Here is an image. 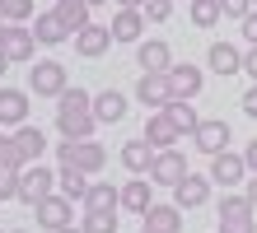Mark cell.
I'll list each match as a JSON object with an SVG mask.
<instances>
[{
    "label": "cell",
    "instance_id": "1",
    "mask_svg": "<svg viewBox=\"0 0 257 233\" xmlns=\"http://www.w3.org/2000/svg\"><path fill=\"white\" fill-rule=\"evenodd\" d=\"M98 126L94 117V93H84L80 84L66 89L61 98H56V131H61V140H89Z\"/></svg>",
    "mask_w": 257,
    "mask_h": 233
},
{
    "label": "cell",
    "instance_id": "2",
    "mask_svg": "<svg viewBox=\"0 0 257 233\" xmlns=\"http://www.w3.org/2000/svg\"><path fill=\"white\" fill-rule=\"evenodd\" d=\"M56 163L61 168H80V173H103V163H108V149L98 145L94 135L89 140H61V145H56Z\"/></svg>",
    "mask_w": 257,
    "mask_h": 233
},
{
    "label": "cell",
    "instance_id": "3",
    "mask_svg": "<svg viewBox=\"0 0 257 233\" xmlns=\"http://www.w3.org/2000/svg\"><path fill=\"white\" fill-rule=\"evenodd\" d=\"M70 89V75L61 61H33V70H28V93H38V98H61Z\"/></svg>",
    "mask_w": 257,
    "mask_h": 233
},
{
    "label": "cell",
    "instance_id": "4",
    "mask_svg": "<svg viewBox=\"0 0 257 233\" xmlns=\"http://www.w3.org/2000/svg\"><path fill=\"white\" fill-rule=\"evenodd\" d=\"M220 233H257V205H252V200L248 196H224L220 200Z\"/></svg>",
    "mask_w": 257,
    "mask_h": 233
},
{
    "label": "cell",
    "instance_id": "5",
    "mask_svg": "<svg viewBox=\"0 0 257 233\" xmlns=\"http://www.w3.org/2000/svg\"><path fill=\"white\" fill-rule=\"evenodd\" d=\"M52 191H56V173H52V168H42V163H28L24 173H19V200H24L28 210H33L38 200H47Z\"/></svg>",
    "mask_w": 257,
    "mask_h": 233
},
{
    "label": "cell",
    "instance_id": "6",
    "mask_svg": "<svg viewBox=\"0 0 257 233\" xmlns=\"http://www.w3.org/2000/svg\"><path fill=\"white\" fill-rule=\"evenodd\" d=\"M33 214H38V228H47V233L70 228L75 224V200L61 196V191H52L47 200H38V205H33Z\"/></svg>",
    "mask_w": 257,
    "mask_h": 233
},
{
    "label": "cell",
    "instance_id": "7",
    "mask_svg": "<svg viewBox=\"0 0 257 233\" xmlns=\"http://www.w3.org/2000/svg\"><path fill=\"white\" fill-rule=\"evenodd\" d=\"M187 177V154L183 149H159L155 154V163H150V182H155V186H178V182H183Z\"/></svg>",
    "mask_w": 257,
    "mask_h": 233
},
{
    "label": "cell",
    "instance_id": "8",
    "mask_svg": "<svg viewBox=\"0 0 257 233\" xmlns=\"http://www.w3.org/2000/svg\"><path fill=\"white\" fill-rule=\"evenodd\" d=\"M248 173H252V168H248V159H243V154H234V149L210 154V182H215V186H238Z\"/></svg>",
    "mask_w": 257,
    "mask_h": 233
},
{
    "label": "cell",
    "instance_id": "9",
    "mask_svg": "<svg viewBox=\"0 0 257 233\" xmlns=\"http://www.w3.org/2000/svg\"><path fill=\"white\" fill-rule=\"evenodd\" d=\"M70 42H75V52H80L84 61H98V56H108V52H112V42H117V38H112V28H108V24H84Z\"/></svg>",
    "mask_w": 257,
    "mask_h": 233
},
{
    "label": "cell",
    "instance_id": "10",
    "mask_svg": "<svg viewBox=\"0 0 257 233\" xmlns=\"http://www.w3.org/2000/svg\"><path fill=\"white\" fill-rule=\"evenodd\" d=\"M136 66H141L145 75H169V66H173L169 42L164 38H141L136 42Z\"/></svg>",
    "mask_w": 257,
    "mask_h": 233
},
{
    "label": "cell",
    "instance_id": "11",
    "mask_svg": "<svg viewBox=\"0 0 257 233\" xmlns=\"http://www.w3.org/2000/svg\"><path fill=\"white\" fill-rule=\"evenodd\" d=\"M229 135H234V131H229V121H220V117H201V126L192 131V145L210 159V154L229 149Z\"/></svg>",
    "mask_w": 257,
    "mask_h": 233
},
{
    "label": "cell",
    "instance_id": "12",
    "mask_svg": "<svg viewBox=\"0 0 257 233\" xmlns=\"http://www.w3.org/2000/svg\"><path fill=\"white\" fill-rule=\"evenodd\" d=\"M210 173H187L183 182L173 186V205H183V210H201L206 200H210Z\"/></svg>",
    "mask_w": 257,
    "mask_h": 233
},
{
    "label": "cell",
    "instance_id": "13",
    "mask_svg": "<svg viewBox=\"0 0 257 233\" xmlns=\"http://www.w3.org/2000/svg\"><path fill=\"white\" fill-rule=\"evenodd\" d=\"M136 98L145 103V112H159V107H169V103H173V84H169V75H145V70H141V80H136Z\"/></svg>",
    "mask_w": 257,
    "mask_h": 233
},
{
    "label": "cell",
    "instance_id": "14",
    "mask_svg": "<svg viewBox=\"0 0 257 233\" xmlns=\"http://www.w3.org/2000/svg\"><path fill=\"white\" fill-rule=\"evenodd\" d=\"M169 84H173V98H196L206 89V70L192 66V61H173L169 66Z\"/></svg>",
    "mask_w": 257,
    "mask_h": 233
},
{
    "label": "cell",
    "instance_id": "15",
    "mask_svg": "<svg viewBox=\"0 0 257 233\" xmlns=\"http://www.w3.org/2000/svg\"><path fill=\"white\" fill-rule=\"evenodd\" d=\"M0 52L10 56V66H14V61H33V52H38L33 24H10V28H5V42H0Z\"/></svg>",
    "mask_w": 257,
    "mask_h": 233
},
{
    "label": "cell",
    "instance_id": "16",
    "mask_svg": "<svg viewBox=\"0 0 257 233\" xmlns=\"http://www.w3.org/2000/svg\"><path fill=\"white\" fill-rule=\"evenodd\" d=\"M145 140H150L155 149H173L178 140H183V131H178V121L159 107V112H150V117H145Z\"/></svg>",
    "mask_w": 257,
    "mask_h": 233
},
{
    "label": "cell",
    "instance_id": "17",
    "mask_svg": "<svg viewBox=\"0 0 257 233\" xmlns=\"http://www.w3.org/2000/svg\"><path fill=\"white\" fill-rule=\"evenodd\" d=\"M33 38H38V47H61V42H70L75 33H70V24H66L56 10H47V14H38V19H33Z\"/></svg>",
    "mask_w": 257,
    "mask_h": 233
},
{
    "label": "cell",
    "instance_id": "18",
    "mask_svg": "<svg viewBox=\"0 0 257 233\" xmlns=\"http://www.w3.org/2000/svg\"><path fill=\"white\" fill-rule=\"evenodd\" d=\"M145 24H150L145 10H122V5H117V14H112L108 28H112L117 42H141V38H145Z\"/></svg>",
    "mask_w": 257,
    "mask_h": 233
},
{
    "label": "cell",
    "instance_id": "19",
    "mask_svg": "<svg viewBox=\"0 0 257 233\" xmlns=\"http://www.w3.org/2000/svg\"><path fill=\"white\" fill-rule=\"evenodd\" d=\"M150 205H155V186H150V177H145V173H136L131 182H122V210L145 214Z\"/></svg>",
    "mask_w": 257,
    "mask_h": 233
},
{
    "label": "cell",
    "instance_id": "20",
    "mask_svg": "<svg viewBox=\"0 0 257 233\" xmlns=\"http://www.w3.org/2000/svg\"><path fill=\"white\" fill-rule=\"evenodd\" d=\"M28 121V93L0 84V126H24Z\"/></svg>",
    "mask_w": 257,
    "mask_h": 233
},
{
    "label": "cell",
    "instance_id": "21",
    "mask_svg": "<svg viewBox=\"0 0 257 233\" xmlns=\"http://www.w3.org/2000/svg\"><path fill=\"white\" fill-rule=\"evenodd\" d=\"M126 93H117V89H103L94 93V117H98V126H117V121L126 117Z\"/></svg>",
    "mask_w": 257,
    "mask_h": 233
},
{
    "label": "cell",
    "instance_id": "22",
    "mask_svg": "<svg viewBox=\"0 0 257 233\" xmlns=\"http://www.w3.org/2000/svg\"><path fill=\"white\" fill-rule=\"evenodd\" d=\"M206 66L215 70V75H238V70H243V52H238L234 42H210Z\"/></svg>",
    "mask_w": 257,
    "mask_h": 233
},
{
    "label": "cell",
    "instance_id": "23",
    "mask_svg": "<svg viewBox=\"0 0 257 233\" xmlns=\"http://www.w3.org/2000/svg\"><path fill=\"white\" fill-rule=\"evenodd\" d=\"M155 154H159V149L150 145L145 135H136V140H126V145H122V168H126V173H150Z\"/></svg>",
    "mask_w": 257,
    "mask_h": 233
},
{
    "label": "cell",
    "instance_id": "24",
    "mask_svg": "<svg viewBox=\"0 0 257 233\" xmlns=\"http://www.w3.org/2000/svg\"><path fill=\"white\" fill-rule=\"evenodd\" d=\"M141 219H145V228L178 233V228H183V205H159V200H155V205H150V210L141 214Z\"/></svg>",
    "mask_w": 257,
    "mask_h": 233
},
{
    "label": "cell",
    "instance_id": "25",
    "mask_svg": "<svg viewBox=\"0 0 257 233\" xmlns=\"http://www.w3.org/2000/svg\"><path fill=\"white\" fill-rule=\"evenodd\" d=\"M14 140H19V149H24V159L28 163H42V154H47V135H42V126H14Z\"/></svg>",
    "mask_w": 257,
    "mask_h": 233
},
{
    "label": "cell",
    "instance_id": "26",
    "mask_svg": "<svg viewBox=\"0 0 257 233\" xmlns=\"http://www.w3.org/2000/svg\"><path fill=\"white\" fill-rule=\"evenodd\" d=\"M84 210H122V186H112V182H89Z\"/></svg>",
    "mask_w": 257,
    "mask_h": 233
},
{
    "label": "cell",
    "instance_id": "27",
    "mask_svg": "<svg viewBox=\"0 0 257 233\" xmlns=\"http://www.w3.org/2000/svg\"><path fill=\"white\" fill-rule=\"evenodd\" d=\"M56 191L70 196L75 205H84V196H89V173H80V168H61V173H56Z\"/></svg>",
    "mask_w": 257,
    "mask_h": 233
},
{
    "label": "cell",
    "instance_id": "28",
    "mask_svg": "<svg viewBox=\"0 0 257 233\" xmlns=\"http://www.w3.org/2000/svg\"><path fill=\"white\" fill-rule=\"evenodd\" d=\"M187 19H192V28H215L224 19V10H220V0H192Z\"/></svg>",
    "mask_w": 257,
    "mask_h": 233
},
{
    "label": "cell",
    "instance_id": "29",
    "mask_svg": "<svg viewBox=\"0 0 257 233\" xmlns=\"http://www.w3.org/2000/svg\"><path fill=\"white\" fill-rule=\"evenodd\" d=\"M89 10H94L89 0H56V14L70 24V33H80L84 24H94V19H89Z\"/></svg>",
    "mask_w": 257,
    "mask_h": 233
},
{
    "label": "cell",
    "instance_id": "30",
    "mask_svg": "<svg viewBox=\"0 0 257 233\" xmlns=\"http://www.w3.org/2000/svg\"><path fill=\"white\" fill-rule=\"evenodd\" d=\"M164 112H169V117L178 121V131H183V135H192L196 126H201V117H196V107H192V98H173L169 107H164Z\"/></svg>",
    "mask_w": 257,
    "mask_h": 233
},
{
    "label": "cell",
    "instance_id": "31",
    "mask_svg": "<svg viewBox=\"0 0 257 233\" xmlns=\"http://www.w3.org/2000/svg\"><path fill=\"white\" fill-rule=\"evenodd\" d=\"M80 228L84 233H117V210H84Z\"/></svg>",
    "mask_w": 257,
    "mask_h": 233
},
{
    "label": "cell",
    "instance_id": "32",
    "mask_svg": "<svg viewBox=\"0 0 257 233\" xmlns=\"http://www.w3.org/2000/svg\"><path fill=\"white\" fill-rule=\"evenodd\" d=\"M0 168H28V159H24V149H19L14 135H0Z\"/></svg>",
    "mask_w": 257,
    "mask_h": 233
},
{
    "label": "cell",
    "instance_id": "33",
    "mask_svg": "<svg viewBox=\"0 0 257 233\" xmlns=\"http://www.w3.org/2000/svg\"><path fill=\"white\" fill-rule=\"evenodd\" d=\"M5 24H28V19H38V10H33V0H5Z\"/></svg>",
    "mask_w": 257,
    "mask_h": 233
},
{
    "label": "cell",
    "instance_id": "34",
    "mask_svg": "<svg viewBox=\"0 0 257 233\" xmlns=\"http://www.w3.org/2000/svg\"><path fill=\"white\" fill-rule=\"evenodd\" d=\"M19 173L24 168H0V200H19Z\"/></svg>",
    "mask_w": 257,
    "mask_h": 233
},
{
    "label": "cell",
    "instance_id": "35",
    "mask_svg": "<svg viewBox=\"0 0 257 233\" xmlns=\"http://www.w3.org/2000/svg\"><path fill=\"white\" fill-rule=\"evenodd\" d=\"M145 19L150 24H169L173 19V0H145Z\"/></svg>",
    "mask_w": 257,
    "mask_h": 233
},
{
    "label": "cell",
    "instance_id": "36",
    "mask_svg": "<svg viewBox=\"0 0 257 233\" xmlns=\"http://www.w3.org/2000/svg\"><path fill=\"white\" fill-rule=\"evenodd\" d=\"M220 10H224V19H238V24H243L257 5H252V0H220Z\"/></svg>",
    "mask_w": 257,
    "mask_h": 233
},
{
    "label": "cell",
    "instance_id": "37",
    "mask_svg": "<svg viewBox=\"0 0 257 233\" xmlns=\"http://www.w3.org/2000/svg\"><path fill=\"white\" fill-rule=\"evenodd\" d=\"M243 117H252V121H257V80H252V89L243 93Z\"/></svg>",
    "mask_w": 257,
    "mask_h": 233
},
{
    "label": "cell",
    "instance_id": "38",
    "mask_svg": "<svg viewBox=\"0 0 257 233\" xmlns=\"http://www.w3.org/2000/svg\"><path fill=\"white\" fill-rule=\"evenodd\" d=\"M243 75H248V80H257V47H248V52H243Z\"/></svg>",
    "mask_w": 257,
    "mask_h": 233
},
{
    "label": "cell",
    "instance_id": "39",
    "mask_svg": "<svg viewBox=\"0 0 257 233\" xmlns=\"http://www.w3.org/2000/svg\"><path fill=\"white\" fill-rule=\"evenodd\" d=\"M243 38H248V47H257V10L243 19Z\"/></svg>",
    "mask_w": 257,
    "mask_h": 233
},
{
    "label": "cell",
    "instance_id": "40",
    "mask_svg": "<svg viewBox=\"0 0 257 233\" xmlns=\"http://www.w3.org/2000/svg\"><path fill=\"white\" fill-rule=\"evenodd\" d=\"M243 159H248V168L257 173V140H248V149H243Z\"/></svg>",
    "mask_w": 257,
    "mask_h": 233
},
{
    "label": "cell",
    "instance_id": "41",
    "mask_svg": "<svg viewBox=\"0 0 257 233\" xmlns=\"http://www.w3.org/2000/svg\"><path fill=\"white\" fill-rule=\"evenodd\" d=\"M243 196H248V200H252V205H257V173L248 177V191H243Z\"/></svg>",
    "mask_w": 257,
    "mask_h": 233
},
{
    "label": "cell",
    "instance_id": "42",
    "mask_svg": "<svg viewBox=\"0 0 257 233\" xmlns=\"http://www.w3.org/2000/svg\"><path fill=\"white\" fill-rule=\"evenodd\" d=\"M122 10H145V0H117Z\"/></svg>",
    "mask_w": 257,
    "mask_h": 233
},
{
    "label": "cell",
    "instance_id": "43",
    "mask_svg": "<svg viewBox=\"0 0 257 233\" xmlns=\"http://www.w3.org/2000/svg\"><path fill=\"white\" fill-rule=\"evenodd\" d=\"M5 70H10V56H5V52H0V75H5Z\"/></svg>",
    "mask_w": 257,
    "mask_h": 233
},
{
    "label": "cell",
    "instance_id": "44",
    "mask_svg": "<svg viewBox=\"0 0 257 233\" xmlns=\"http://www.w3.org/2000/svg\"><path fill=\"white\" fill-rule=\"evenodd\" d=\"M56 233H84V228H75V224H70V228H56Z\"/></svg>",
    "mask_w": 257,
    "mask_h": 233
},
{
    "label": "cell",
    "instance_id": "45",
    "mask_svg": "<svg viewBox=\"0 0 257 233\" xmlns=\"http://www.w3.org/2000/svg\"><path fill=\"white\" fill-rule=\"evenodd\" d=\"M5 28H10V24H5V19H0V42H5Z\"/></svg>",
    "mask_w": 257,
    "mask_h": 233
},
{
    "label": "cell",
    "instance_id": "46",
    "mask_svg": "<svg viewBox=\"0 0 257 233\" xmlns=\"http://www.w3.org/2000/svg\"><path fill=\"white\" fill-rule=\"evenodd\" d=\"M89 5H112V0H89Z\"/></svg>",
    "mask_w": 257,
    "mask_h": 233
},
{
    "label": "cell",
    "instance_id": "47",
    "mask_svg": "<svg viewBox=\"0 0 257 233\" xmlns=\"http://www.w3.org/2000/svg\"><path fill=\"white\" fill-rule=\"evenodd\" d=\"M10 233H28V228H10Z\"/></svg>",
    "mask_w": 257,
    "mask_h": 233
},
{
    "label": "cell",
    "instance_id": "48",
    "mask_svg": "<svg viewBox=\"0 0 257 233\" xmlns=\"http://www.w3.org/2000/svg\"><path fill=\"white\" fill-rule=\"evenodd\" d=\"M141 233H159V228H141Z\"/></svg>",
    "mask_w": 257,
    "mask_h": 233
},
{
    "label": "cell",
    "instance_id": "49",
    "mask_svg": "<svg viewBox=\"0 0 257 233\" xmlns=\"http://www.w3.org/2000/svg\"><path fill=\"white\" fill-rule=\"evenodd\" d=\"M0 10H5V0H0ZM0 19H5V14H0Z\"/></svg>",
    "mask_w": 257,
    "mask_h": 233
},
{
    "label": "cell",
    "instance_id": "50",
    "mask_svg": "<svg viewBox=\"0 0 257 233\" xmlns=\"http://www.w3.org/2000/svg\"><path fill=\"white\" fill-rule=\"evenodd\" d=\"M252 5H257V0H252Z\"/></svg>",
    "mask_w": 257,
    "mask_h": 233
},
{
    "label": "cell",
    "instance_id": "51",
    "mask_svg": "<svg viewBox=\"0 0 257 233\" xmlns=\"http://www.w3.org/2000/svg\"><path fill=\"white\" fill-rule=\"evenodd\" d=\"M0 233H5V228H0Z\"/></svg>",
    "mask_w": 257,
    "mask_h": 233
}]
</instances>
